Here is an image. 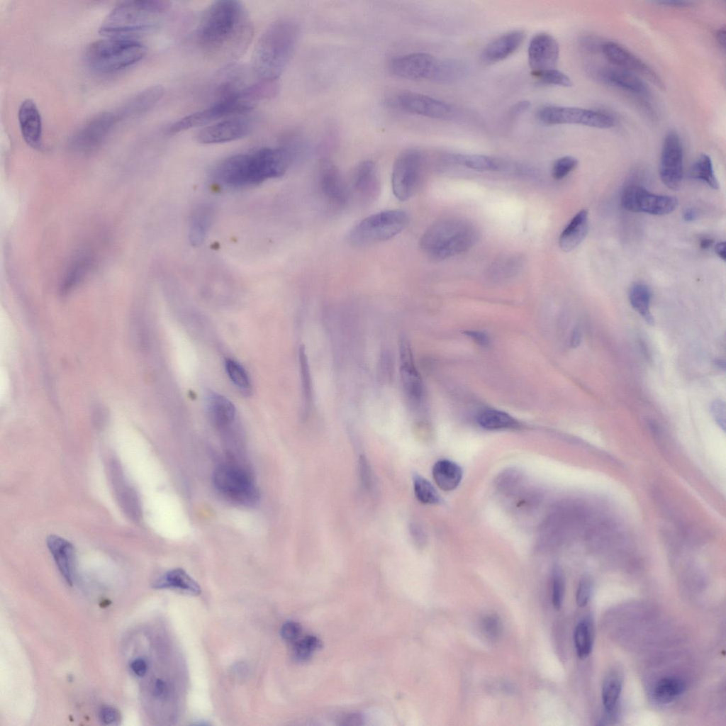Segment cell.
<instances>
[{"label":"cell","instance_id":"6da1fadb","mask_svg":"<svg viewBox=\"0 0 726 726\" xmlns=\"http://www.w3.org/2000/svg\"><path fill=\"white\" fill-rule=\"evenodd\" d=\"M253 28L238 1H217L203 12L196 29L197 43L207 56L221 60L240 57L250 44Z\"/></svg>","mask_w":726,"mask_h":726},{"label":"cell","instance_id":"7a4b0ae2","mask_svg":"<svg viewBox=\"0 0 726 726\" xmlns=\"http://www.w3.org/2000/svg\"><path fill=\"white\" fill-rule=\"evenodd\" d=\"M294 160L286 147H262L228 157L214 168L213 176L220 185L240 189L259 184L284 175Z\"/></svg>","mask_w":726,"mask_h":726},{"label":"cell","instance_id":"3957f363","mask_svg":"<svg viewBox=\"0 0 726 726\" xmlns=\"http://www.w3.org/2000/svg\"><path fill=\"white\" fill-rule=\"evenodd\" d=\"M298 37V27L289 19L276 20L266 28L252 57V68L259 80L277 81L292 57Z\"/></svg>","mask_w":726,"mask_h":726},{"label":"cell","instance_id":"277c9868","mask_svg":"<svg viewBox=\"0 0 726 726\" xmlns=\"http://www.w3.org/2000/svg\"><path fill=\"white\" fill-rule=\"evenodd\" d=\"M479 232L469 220L448 218L432 224L423 234L420 247L429 258L441 261L471 248L478 241Z\"/></svg>","mask_w":726,"mask_h":726},{"label":"cell","instance_id":"5b68a950","mask_svg":"<svg viewBox=\"0 0 726 726\" xmlns=\"http://www.w3.org/2000/svg\"><path fill=\"white\" fill-rule=\"evenodd\" d=\"M169 1L138 0L123 1L116 6L102 22L99 32L107 37L131 38L152 25L154 16L166 12Z\"/></svg>","mask_w":726,"mask_h":726},{"label":"cell","instance_id":"8992f818","mask_svg":"<svg viewBox=\"0 0 726 726\" xmlns=\"http://www.w3.org/2000/svg\"><path fill=\"white\" fill-rule=\"evenodd\" d=\"M145 54V46L135 39L107 37L89 45L86 59L94 71L109 74L135 64Z\"/></svg>","mask_w":726,"mask_h":726},{"label":"cell","instance_id":"52a82bcc","mask_svg":"<svg viewBox=\"0 0 726 726\" xmlns=\"http://www.w3.org/2000/svg\"><path fill=\"white\" fill-rule=\"evenodd\" d=\"M407 213L398 209L386 210L370 215L357 223L349 233L354 246H367L390 240L399 234L408 223Z\"/></svg>","mask_w":726,"mask_h":726},{"label":"cell","instance_id":"ba28073f","mask_svg":"<svg viewBox=\"0 0 726 726\" xmlns=\"http://www.w3.org/2000/svg\"><path fill=\"white\" fill-rule=\"evenodd\" d=\"M213 479L217 490L232 502L244 506H253L259 501V492L252 476L237 464L225 462L219 464Z\"/></svg>","mask_w":726,"mask_h":726},{"label":"cell","instance_id":"9c48e42d","mask_svg":"<svg viewBox=\"0 0 726 726\" xmlns=\"http://www.w3.org/2000/svg\"><path fill=\"white\" fill-rule=\"evenodd\" d=\"M253 108L237 96L218 97L208 107L186 116L168 128L171 135L196 127L208 125L218 119L247 113Z\"/></svg>","mask_w":726,"mask_h":726},{"label":"cell","instance_id":"30bf717a","mask_svg":"<svg viewBox=\"0 0 726 726\" xmlns=\"http://www.w3.org/2000/svg\"><path fill=\"white\" fill-rule=\"evenodd\" d=\"M424 163L423 153L410 148L396 157L392 169L391 186L393 195L400 201L409 199L417 190Z\"/></svg>","mask_w":726,"mask_h":726},{"label":"cell","instance_id":"8fae6325","mask_svg":"<svg viewBox=\"0 0 726 726\" xmlns=\"http://www.w3.org/2000/svg\"><path fill=\"white\" fill-rule=\"evenodd\" d=\"M538 120L547 125L576 124L597 128H610L613 119L599 111L579 107L545 106L537 114Z\"/></svg>","mask_w":726,"mask_h":726},{"label":"cell","instance_id":"7c38bea8","mask_svg":"<svg viewBox=\"0 0 726 726\" xmlns=\"http://www.w3.org/2000/svg\"><path fill=\"white\" fill-rule=\"evenodd\" d=\"M621 204L628 211L663 216L674 211L678 201L674 196L655 194L643 186L632 184L623 190Z\"/></svg>","mask_w":726,"mask_h":726},{"label":"cell","instance_id":"4fadbf2b","mask_svg":"<svg viewBox=\"0 0 726 726\" xmlns=\"http://www.w3.org/2000/svg\"><path fill=\"white\" fill-rule=\"evenodd\" d=\"M394 107L407 113L434 119H450L454 108L449 104L416 92L404 91L394 96L390 101Z\"/></svg>","mask_w":726,"mask_h":726},{"label":"cell","instance_id":"5bb4252c","mask_svg":"<svg viewBox=\"0 0 726 726\" xmlns=\"http://www.w3.org/2000/svg\"><path fill=\"white\" fill-rule=\"evenodd\" d=\"M119 120L117 113L106 111L96 114L72 136V147L83 152L96 149L104 142Z\"/></svg>","mask_w":726,"mask_h":726},{"label":"cell","instance_id":"9a60e30c","mask_svg":"<svg viewBox=\"0 0 726 726\" xmlns=\"http://www.w3.org/2000/svg\"><path fill=\"white\" fill-rule=\"evenodd\" d=\"M659 174L669 189H678L683 178V147L679 135L671 130L665 136L660 160Z\"/></svg>","mask_w":726,"mask_h":726},{"label":"cell","instance_id":"2e32d148","mask_svg":"<svg viewBox=\"0 0 726 726\" xmlns=\"http://www.w3.org/2000/svg\"><path fill=\"white\" fill-rule=\"evenodd\" d=\"M318 186L325 200L333 207L343 208L349 201L350 189L338 168L328 160L319 164Z\"/></svg>","mask_w":726,"mask_h":726},{"label":"cell","instance_id":"e0dca14e","mask_svg":"<svg viewBox=\"0 0 726 726\" xmlns=\"http://www.w3.org/2000/svg\"><path fill=\"white\" fill-rule=\"evenodd\" d=\"M602 52L608 60L615 66L639 74L660 89H665V84L659 75L647 64L629 50L614 42H606L602 45Z\"/></svg>","mask_w":726,"mask_h":726},{"label":"cell","instance_id":"ac0fdd59","mask_svg":"<svg viewBox=\"0 0 726 726\" xmlns=\"http://www.w3.org/2000/svg\"><path fill=\"white\" fill-rule=\"evenodd\" d=\"M251 130L249 120L235 116L204 127L196 133V138L202 144L223 143L242 138Z\"/></svg>","mask_w":726,"mask_h":726},{"label":"cell","instance_id":"d6986e66","mask_svg":"<svg viewBox=\"0 0 726 726\" xmlns=\"http://www.w3.org/2000/svg\"><path fill=\"white\" fill-rule=\"evenodd\" d=\"M437 58L425 52H415L399 56L389 63L391 73L407 79L430 80Z\"/></svg>","mask_w":726,"mask_h":726},{"label":"cell","instance_id":"ffe728a7","mask_svg":"<svg viewBox=\"0 0 726 726\" xmlns=\"http://www.w3.org/2000/svg\"><path fill=\"white\" fill-rule=\"evenodd\" d=\"M559 57L557 40L547 33H537L529 43L527 58L531 73L554 69Z\"/></svg>","mask_w":726,"mask_h":726},{"label":"cell","instance_id":"44dd1931","mask_svg":"<svg viewBox=\"0 0 726 726\" xmlns=\"http://www.w3.org/2000/svg\"><path fill=\"white\" fill-rule=\"evenodd\" d=\"M399 353L400 374L403 391L409 402L416 406L423 398V384L414 364L411 345L404 336L399 341Z\"/></svg>","mask_w":726,"mask_h":726},{"label":"cell","instance_id":"7402d4cb","mask_svg":"<svg viewBox=\"0 0 726 726\" xmlns=\"http://www.w3.org/2000/svg\"><path fill=\"white\" fill-rule=\"evenodd\" d=\"M351 186L363 201H373L378 197L380 179L376 164L372 161L364 160L357 164L352 174Z\"/></svg>","mask_w":726,"mask_h":726},{"label":"cell","instance_id":"603a6c76","mask_svg":"<svg viewBox=\"0 0 726 726\" xmlns=\"http://www.w3.org/2000/svg\"><path fill=\"white\" fill-rule=\"evenodd\" d=\"M18 118L21 132L26 143L33 148H40L42 142V120L33 101L26 99L21 104Z\"/></svg>","mask_w":726,"mask_h":726},{"label":"cell","instance_id":"cb8c5ba5","mask_svg":"<svg viewBox=\"0 0 726 726\" xmlns=\"http://www.w3.org/2000/svg\"><path fill=\"white\" fill-rule=\"evenodd\" d=\"M525 33L522 30L507 32L490 42L483 50L481 58L486 64L503 60L513 54L522 45Z\"/></svg>","mask_w":726,"mask_h":726},{"label":"cell","instance_id":"d4e9b609","mask_svg":"<svg viewBox=\"0 0 726 726\" xmlns=\"http://www.w3.org/2000/svg\"><path fill=\"white\" fill-rule=\"evenodd\" d=\"M48 548L64 579L72 584L76 552L73 544L60 536L50 535L46 539Z\"/></svg>","mask_w":726,"mask_h":726},{"label":"cell","instance_id":"484cf974","mask_svg":"<svg viewBox=\"0 0 726 726\" xmlns=\"http://www.w3.org/2000/svg\"><path fill=\"white\" fill-rule=\"evenodd\" d=\"M597 76L599 80L609 86L635 94H649L648 86L637 75L616 66L598 70Z\"/></svg>","mask_w":726,"mask_h":726},{"label":"cell","instance_id":"4316f807","mask_svg":"<svg viewBox=\"0 0 726 726\" xmlns=\"http://www.w3.org/2000/svg\"><path fill=\"white\" fill-rule=\"evenodd\" d=\"M164 93V89L161 85L149 86L131 97L116 113L120 119L140 116L154 107Z\"/></svg>","mask_w":726,"mask_h":726},{"label":"cell","instance_id":"83f0119b","mask_svg":"<svg viewBox=\"0 0 726 726\" xmlns=\"http://www.w3.org/2000/svg\"><path fill=\"white\" fill-rule=\"evenodd\" d=\"M588 229V211H579L562 232L559 245L564 252H570L576 248L585 238Z\"/></svg>","mask_w":726,"mask_h":726},{"label":"cell","instance_id":"f1b7e54d","mask_svg":"<svg viewBox=\"0 0 726 726\" xmlns=\"http://www.w3.org/2000/svg\"><path fill=\"white\" fill-rule=\"evenodd\" d=\"M207 410L211 420L219 428H228L236 418L234 404L225 396L216 393L208 396Z\"/></svg>","mask_w":726,"mask_h":726},{"label":"cell","instance_id":"f546056e","mask_svg":"<svg viewBox=\"0 0 726 726\" xmlns=\"http://www.w3.org/2000/svg\"><path fill=\"white\" fill-rule=\"evenodd\" d=\"M213 220V210L206 205L196 207L191 213L189 223V239L193 246H199L205 240Z\"/></svg>","mask_w":726,"mask_h":726},{"label":"cell","instance_id":"4dcf8cb0","mask_svg":"<svg viewBox=\"0 0 726 726\" xmlns=\"http://www.w3.org/2000/svg\"><path fill=\"white\" fill-rule=\"evenodd\" d=\"M155 588H174L191 595H199L201 588L184 570L174 569L166 572L153 583Z\"/></svg>","mask_w":726,"mask_h":726},{"label":"cell","instance_id":"1f68e13d","mask_svg":"<svg viewBox=\"0 0 726 726\" xmlns=\"http://www.w3.org/2000/svg\"><path fill=\"white\" fill-rule=\"evenodd\" d=\"M432 477L437 486L445 491L457 487L462 478V469L455 462L448 459L437 461L432 467Z\"/></svg>","mask_w":726,"mask_h":726},{"label":"cell","instance_id":"d6a6232c","mask_svg":"<svg viewBox=\"0 0 726 726\" xmlns=\"http://www.w3.org/2000/svg\"><path fill=\"white\" fill-rule=\"evenodd\" d=\"M452 162L478 171H502L508 167L507 162L498 158L474 154H454L448 156Z\"/></svg>","mask_w":726,"mask_h":726},{"label":"cell","instance_id":"836d02e7","mask_svg":"<svg viewBox=\"0 0 726 726\" xmlns=\"http://www.w3.org/2000/svg\"><path fill=\"white\" fill-rule=\"evenodd\" d=\"M465 63L456 59H437L430 81L452 83L462 79L467 74Z\"/></svg>","mask_w":726,"mask_h":726},{"label":"cell","instance_id":"e575fe53","mask_svg":"<svg viewBox=\"0 0 726 726\" xmlns=\"http://www.w3.org/2000/svg\"><path fill=\"white\" fill-rule=\"evenodd\" d=\"M686 690V683L681 678L666 676L659 679L654 688V697L661 704L672 702Z\"/></svg>","mask_w":726,"mask_h":726},{"label":"cell","instance_id":"d590c367","mask_svg":"<svg viewBox=\"0 0 726 726\" xmlns=\"http://www.w3.org/2000/svg\"><path fill=\"white\" fill-rule=\"evenodd\" d=\"M479 425L490 430L518 428V421L509 414L496 409L489 408L480 412L477 416Z\"/></svg>","mask_w":726,"mask_h":726},{"label":"cell","instance_id":"8d00e7d4","mask_svg":"<svg viewBox=\"0 0 726 726\" xmlns=\"http://www.w3.org/2000/svg\"><path fill=\"white\" fill-rule=\"evenodd\" d=\"M593 639V622L589 618H584L577 624L574 633V646L579 658H586L591 654Z\"/></svg>","mask_w":726,"mask_h":726},{"label":"cell","instance_id":"74e56055","mask_svg":"<svg viewBox=\"0 0 726 726\" xmlns=\"http://www.w3.org/2000/svg\"><path fill=\"white\" fill-rule=\"evenodd\" d=\"M651 297V290L646 284L637 283L630 288L629 298L632 306L649 323L654 322L649 309Z\"/></svg>","mask_w":726,"mask_h":726},{"label":"cell","instance_id":"f35d334b","mask_svg":"<svg viewBox=\"0 0 726 726\" xmlns=\"http://www.w3.org/2000/svg\"><path fill=\"white\" fill-rule=\"evenodd\" d=\"M298 360L303 397V410L304 415H306L311 408L313 391L308 358L305 347L303 345L300 347L298 350Z\"/></svg>","mask_w":726,"mask_h":726},{"label":"cell","instance_id":"ab89813d","mask_svg":"<svg viewBox=\"0 0 726 726\" xmlns=\"http://www.w3.org/2000/svg\"><path fill=\"white\" fill-rule=\"evenodd\" d=\"M225 367L233 385L242 395L250 396L252 392V384L245 368L239 362L232 359H225Z\"/></svg>","mask_w":726,"mask_h":726},{"label":"cell","instance_id":"60d3db41","mask_svg":"<svg viewBox=\"0 0 726 726\" xmlns=\"http://www.w3.org/2000/svg\"><path fill=\"white\" fill-rule=\"evenodd\" d=\"M622 691V681L615 675L608 676L602 686V702L608 714L614 713Z\"/></svg>","mask_w":726,"mask_h":726},{"label":"cell","instance_id":"b9f144b4","mask_svg":"<svg viewBox=\"0 0 726 726\" xmlns=\"http://www.w3.org/2000/svg\"><path fill=\"white\" fill-rule=\"evenodd\" d=\"M691 176L696 179L704 182L713 189H719V183L714 173L712 160L705 154H702L693 163Z\"/></svg>","mask_w":726,"mask_h":726},{"label":"cell","instance_id":"7bdbcfd3","mask_svg":"<svg viewBox=\"0 0 726 726\" xmlns=\"http://www.w3.org/2000/svg\"><path fill=\"white\" fill-rule=\"evenodd\" d=\"M413 488L415 497L422 503L436 504L440 501V496L434 486L421 476H414Z\"/></svg>","mask_w":726,"mask_h":726},{"label":"cell","instance_id":"ee69618b","mask_svg":"<svg viewBox=\"0 0 726 726\" xmlns=\"http://www.w3.org/2000/svg\"><path fill=\"white\" fill-rule=\"evenodd\" d=\"M532 75L541 84L563 87H569L573 84L571 78L568 75L556 68L532 73Z\"/></svg>","mask_w":726,"mask_h":726},{"label":"cell","instance_id":"f6af8a7d","mask_svg":"<svg viewBox=\"0 0 726 726\" xmlns=\"http://www.w3.org/2000/svg\"><path fill=\"white\" fill-rule=\"evenodd\" d=\"M321 647V642L318 637L313 635H308L296 643L294 649V657L299 661L308 660L312 652Z\"/></svg>","mask_w":726,"mask_h":726},{"label":"cell","instance_id":"bcb514c9","mask_svg":"<svg viewBox=\"0 0 726 726\" xmlns=\"http://www.w3.org/2000/svg\"><path fill=\"white\" fill-rule=\"evenodd\" d=\"M579 162L572 156H564L557 159L552 168V176L555 179H562L566 177L578 166Z\"/></svg>","mask_w":726,"mask_h":726},{"label":"cell","instance_id":"7dc6e473","mask_svg":"<svg viewBox=\"0 0 726 726\" xmlns=\"http://www.w3.org/2000/svg\"><path fill=\"white\" fill-rule=\"evenodd\" d=\"M564 587V579L562 572L559 568H555L552 574V601L556 610H559L562 605Z\"/></svg>","mask_w":726,"mask_h":726},{"label":"cell","instance_id":"c3c4849f","mask_svg":"<svg viewBox=\"0 0 726 726\" xmlns=\"http://www.w3.org/2000/svg\"><path fill=\"white\" fill-rule=\"evenodd\" d=\"M481 630L488 640H497L502 632V625L499 618L496 615H488L484 617L481 621Z\"/></svg>","mask_w":726,"mask_h":726},{"label":"cell","instance_id":"681fc988","mask_svg":"<svg viewBox=\"0 0 726 726\" xmlns=\"http://www.w3.org/2000/svg\"><path fill=\"white\" fill-rule=\"evenodd\" d=\"M520 481V474L515 469H508L501 474L497 479V486L503 492L513 490Z\"/></svg>","mask_w":726,"mask_h":726},{"label":"cell","instance_id":"f907efd6","mask_svg":"<svg viewBox=\"0 0 726 726\" xmlns=\"http://www.w3.org/2000/svg\"><path fill=\"white\" fill-rule=\"evenodd\" d=\"M592 584L588 579H583L580 581L576 594V603L579 607L585 606L591 597Z\"/></svg>","mask_w":726,"mask_h":726},{"label":"cell","instance_id":"816d5d0a","mask_svg":"<svg viewBox=\"0 0 726 726\" xmlns=\"http://www.w3.org/2000/svg\"><path fill=\"white\" fill-rule=\"evenodd\" d=\"M301 628L299 624L289 621L284 623L281 629L282 638L288 642L295 641L300 635Z\"/></svg>","mask_w":726,"mask_h":726},{"label":"cell","instance_id":"f5cc1de1","mask_svg":"<svg viewBox=\"0 0 726 726\" xmlns=\"http://www.w3.org/2000/svg\"><path fill=\"white\" fill-rule=\"evenodd\" d=\"M99 717L101 721L106 725H113L120 720L118 710L111 706H104L100 710Z\"/></svg>","mask_w":726,"mask_h":726},{"label":"cell","instance_id":"db71d44e","mask_svg":"<svg viewBox=\"0 0 726 726\" xmlns=\"http://www.w3.org/2000/svg\"><path fill=\"white\" fill-rule=\"evenodd\" d=\"M712 415L717 423L725 430V404L721 400L715 401L711 406Z\"/></svg>","mask_w":726,"mask_h":726},{"label":"cell","instance_id":"11a10c76","mask_svg":"<svg viewBox=\"0 0 726 726\" xmlns=\"http://www.w3.org/2000/svg\"><path fill=\"white\" fill-rule=\"evenodd\" d=\"M530 106L531 104L529 101H519L512 106V107L510 108L509 113L511 117H517L525 113L530 108Z\"/></svg>","mask_w":726,"mask_h":726},{"label":"cell","instance_id":"9f6ffc18","mask_svg":"<svg viewBox=\"0 0 726 726\" xmlns=\"http://www.w3.org/2000/svg\"><path fill=\"white\" fill-rule=\"evenodd\" d=\"M410 530L415 542L419 546L423 545L425 542V535L422 528L415 523L411 525Z\"/></svg>","mask_w":726,"mask_h":726},{"label":"cell","instance_id":"6f0895ef","mask_svg":"<svg viewBox=\"0 0 726 726\" xmlns=\"http://www.w3.org/2000/svg\"><path fill=\"white\" fill-rule=\"evenodd\" d=\"M130 666L134 674L138 676H143L147 669V663L143 659H135Z\"/></svg>","mask_w":726,"mask_h":726},{"label":"cell","instance_id":"680465c9","mask_svg":"<svg viewBox=\"0 0 726 726\" xmlns=\"http://www.w3.org/2000/svg\"><path fill=\"white\" fill-rule=\"evenodd\" d=\"M466 334L480 345L486 346L489 342V339L484 333L480 331H467Z\"/></svg>","mask_w":726,"mask_h":726},{"label":"cell","instance_id":"91938a15","mask_svg":"<svg viewBox=\"0 0 726 726\" xmlns=\"http://www.w3.org/2000/svg\"><path fill=\"white\" fill-rule=\"evenodd\" d=\"M656 3L658 4L673 7H686L691 4V2L688 1H656Z\"/></svg>","mask_w":726,"mask_h":726},{"label":"cell","instance_id":"94428289","mask_svg":"<svg viewBox=\"0 0 726 726\" xmlns=\"http://www.w3.org/2000/svg\"><path fill=\"white\" fill-rule=\"evenodd\" d=\"M167 691L166 684L162 680H157L155 684L154 693L156 696H164Z\"/></svg>","mask_w":726,"mask_h":726},{"label":"cell","instance_id":"6125c7cd","mask_svg":"<svg viewBox=\"0 0 726 726\" xmlns=\"http://www.w3.org/2000/svg\"><path fill=\"white\" fill-rule=\"evenodd\" d=\"M715 251L717 255L722 259L723 261L726 259L725 255V242H720L715 245Z\"/></svg>","mask_w":726,"mask_h":726},{"label":"cell","instance_id":"be15d7a7","mask_svg":"<svg viewBox=\"0 0 726 726\" xmlns=\"http://www.w3.org/2000/svg\"><path fill=\"white\" fill-rule=\"evenodd\" d=\"M697 217V212L694 208H689L685 210L683 214V218L686 222H691L694 220Z\"/></svg>","mask_w":726,"mask_h":726},{"label":"cell","instance_id":"e7e4bbea","mask_svg":"<svg viewBox=\"0 0 726 726\" xmlns=\"http://www.w3.org/2000/svg\"><path fill=\"white\" fill-rule=\"evenodd\" d=\"M581 341V333L579 330L575 329L571 336L570 344L572 347H576Z\"/></svg>","mask_w":726,"mask_h":726},{"label":"cell","instance_id":"03108f58","mask_svg":"<svg viewBox=\"0 0 726 726\" xmlns=\"http://www.w3.org/2000/svg\"><path fill=\"white\" fill-rule=\"evenodd\" d=\"M716 39L719 45L722 48L725 46V28L719 29L716 33Z\"/></svg>","mask_w":726,"mask_h":726},{"label":"cell","instance_id":"003e7915","mask_svg":"<svg viewBox=\"0 0 726 726\" xmlns=\"http://www.w3.org/2000/svg\"><path fill=\"white\" fill-rule=\"evenodd\" d=\"M713 244V240L710 238H703L700 242V246L702 249L706 250L710 247Z\"/></svg>","mask_w":726,"mask_h":726}]
</instances>
